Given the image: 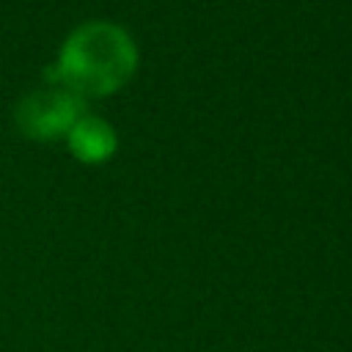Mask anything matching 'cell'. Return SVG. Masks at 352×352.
I'll list each match as a JSON object with an SVG mask.
<instances>
[{
  "instance_id": "2",
  "label": "cell",
  "mask_w": 352,
  "mask_h": 352,
  "mask_svg": "<svg viewBox=\"0 0 352 352\" xmlns=\"http://www.w3.org/2000/svg\"><path fill=\"white\" fill-rule=\"evenodd\" d=\"M16 124L28 135L50 138L55 132L72 129L80 118V96L66 85H47L25 94L14 107Z\"/></svg>"
},
{
  "instance_id": "1",
  "label": "cell",
  "mask_w": 352,
  "mask_h": 352,
  "mask_svg": "<svg viewBox=\"0 0 352 352\" xmlns=\"http://www.w3.org/2000/svg\"><path fill=\"white\" fill-rule=\"evenodd\" d=\"M135 66L129 33L113 22H82L69 33L50 74L80 94H102L126 80Z\"/></svg>"
},
{
  "instance_id": "3",
  "label": "cell",
  "mask_w": 352,
  "mask_h": 352,
  "mask_svg": "<svg viewBox=\"0 0 352 352\" xmlns=\"http://www.w3.org/2000/svg\"><path fill=\"white\" fill-rule=\"evenodd\" d=\"M69 138H72L74 151L80 157H85V160H99V157L110 154L113 146H116L113 126L104 118H96V116H80L72 124Z\"/></svg>"
}]
</instances>
